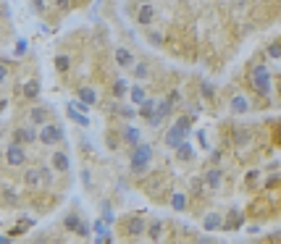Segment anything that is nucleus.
<instances>
[{
  "mask_svg": "<svg viewBox=\"0 0 281 244\" xmlns=\"http://www.w3.org/2000/svg\"><path fill=\"white\" fill-rule=\"evenodd\" d=\"M247 87L252 89V95L265 100V105L273 102V74L265 63H252L250 66V71H247Z\"/></svg>",
  "mask_w": 281,
  "mask_h": 244,
  "instance_id": "f257e3e1",
  "label": "nucleus"
},
{
  "mask_svg": "<svg viewBox=\"0 0 281 244\" xmlns=\"http://www.w3.org/2000/svg\"><path fill=\"white\" fill-rule=\"evenodd\" d=\"M155 158V147L150 142H137L129 147V173L132 176H147Z\"/></svg>",
  "mask_w": 281,
  "mask_h": 244,
  "instance_id": "f03ea898",
  "label": "nucleus"
},
{
  "mask_svg": "<svg viewBox=\"0 0 281 244\" xmlns=\"http://www.w3.org/2000/svg\"><path fill=\"white\" fill-rule=\"evenodd\" d=\"M63 139H66V131H63V126L58 124V121L50 118L48 124L37 126V142H40V145L58 147V145H63Z\"/></svg>",
  "mask_w": 281,
  "mask_h": 244,
  "instance_id": "7ed1b4c3",
  "label": "nucleus"
},
{
  "mask_svg": "<svg viewBox=\"0 0 281 244\" xmlns=\"http://www.w3.org/2000/svg\"><path fill=\"white\" fill-rule=\"evenodd\" d=\"M3 160L8 168H24L29 163V150L27 145H16V142H8L5 145V152H3Z\"/></svg>",
  "mask_w": 281,
  "mask_h": 244,
  "instance_id": "20e7f679",
  "label": "nucleus"
},
{
  "mask_svg": "<svg viewBox=\"0 0 281 244\" xmlns=\"http://www.w3.org/2000/svg\"><path fill=\"white\" fill-rule=\"evenodd\" d=\"M200 179H202V184H205V192H211V195H218L226 184V173L221 165H208V168L200 173Z\"/></svg>",
  "mask_w": 281,
  "mask_h": 244,
  "instance_id": "39448f33",
  "label": "nucleus"
},
{
  "mask_svg": "<svg viewBox=\"0 0 281 244\" xmlns=\"http://www.w3.org/2000/svg\"><path fill=\"white\" fill-rule=\"evenodd\" d=\"M155 16H158V8H155L153 0H150V3H140V8H137V14H134V21L140 24L142 29H147V27H153Z\"/></svg>",
  "mask_w": 281,
  "mask_h": 244,
  "instance_id": "423d86ee",
  "label": "nucleus"
},
{
  "mask_svg": "<svg viewBox=\"0 0 281 244\" xmlns=\"http://www.w3.org/2000/svg\"><path fill=\"white\" fill-rule=\"evenodd\" d=\"M11 142H16V145H35L37 142V126H16L14 131H11Z\"/></svg>",
  "mask_w": 281,
  "mask_h": 244,
  "instance_id": "0eeeda50",
  "label": "nucleus"
},
{
  "mask_svg": "<svg viewBox=\"0 0 281 244\" xmlns=\"http://www.w3.org/2000/svg\"><path fill=\"white\" fill-rule=\"evenodd\" d=\"M145 228H147V221L140 215H129L126 221H123V234L132 236V239H142L145 236Z\"/></svg>",
  "mask_w": 281,
  "mask_h": 244,
  "instance_id": "6e6552de",
  "label": "nucleus"
},
{
  "mask_svg": "<svg viewBox=\"0 0 281 244\" xmlns=\"http://www.w3.org/2000/svg\"><path fill=\"white\" fill-rule=\"evenodd\" d=\"M228 111H231V115H247L252 111V102L247 100V95L234 92L231 98H228Z\"/></svg>",
  "mask_w": 281,
  "mask_h": 244,
  "instance_id": "1a4fd4ad",
  "label": "nucleus"
},
{
  "mask_svg": "<svg viewBox=\"0 0 281 244\" xmlns=\"http://www.w3.org/2000/svg\"><path fill=\"white\" fill-rule=\"evenodd\" d=\"M50 118H53V111H50L48 105H32L27 111V121L32 126H42V124H48Z\"/></svg>",
  "mask_w": 281,
  "mask_h": 244,
  "instance_id": "9d476101",
  "label": "nucleus"
},
{
  "mask_svg": "<svg viewBox=\"0 0 281 244\" xmlns=\"http://www.w3.org/2000/svg\"><path fill=\"white\" fill-rule=\"evenodd\" d=\"M245 213L242 210H237V208H231L228 213H224V228L221 231H226V234H231V231H239L242 226H245Z\"/></svg>",
  "mask_w": 281,
  "mask_h": 244,
  "instance_id": "9b49d317",
  "label": "nucleus"
},
{
  "mask_svg": "<svg viewBox=\"0 0 281 244\" xmlns=\"http://www.w3.org/2000/svg\"><path fill=\"white\" fill-rule=\"evenodd\" d=\"M50 165H53L55 173H61V176H69L71 173V158L66 150H55L53 155H50Z\"/></svg>",
  "mask_w": 281,
  "mask_h": 244,
  "instance_id": "f8f14e48",
  "label": "nucleus"
},
{
  "mask_svg": "<svg viewBox=\"0 0 281 244\" xmlns=\"http://www.w3.org/2000/svg\"><path fill=\"white\" fill-rule=\"evenodd\" d=\"M168 205H171L174 213H187L189 208H192V202H189V195L181 189H174L171 195H168Z\"/></svg>",
  "mask_w": 281,
  "mask_h": 244,
  "instance_id": "ddd939ff",
  "label": "nucleus"
},
{
  "mask_svg": "<svg viewBox=\"0 0 281 244\" xmlns=\"http://www.w3.org/2000/svg\"><path fill=\"white\" fill-rule=\"evenodd\" d=\"M184 139H189V137L181 131V126H176V124H171L166 131H163V142H166V147H171V150H176Z\"/></svg>",
  "mask_w": 281,
  "mask_h": 244,
  "instance_id": "4468645a",
  "label": "nucleus"
},
{
  "mask_svg": "<svg viewBox=\"0 0 281 244\" xmlns=\"http://www.w3.org/2000/svg\"><path fill=\"white\" fill-rule=\"evenodd\" d=\"M202 228H205L208 234L221 231V228H224V213H218V210H208V213L202 215Z\"/></svg>",
  "mask_w": 281,
  "mask_h": 244,
  "instance_id": "2eb2a0df",
  "label": "nucleus"
},
{
  "mask_svg": "<svg viewBox=\"0 0 281 244\" xmlns=\"http://www.w3.org/2000/svg\"><path fill=\"white\" fill-rule=\"evenodd\" d=\"M145 236L150 242H163V236H166V221H163V218H153V221H147Z\"/></svg>",
  "mask_w": 281,
  "mask_h": 244,
  "instance_id": "dca6fc26",
  "label": "nucleus"
},
{
  "mask_svg": "<svg viewBox=\"0 0 281 244\" xmlns=\"http://www.w3.org/2000/svg\"><path fill=\"white\" fill-rule=\"evenodd\" d=\"M119 139H121V145L132 147V145H137V142H142V131L137 129V126L126 124V126H121V129H119Z\"/></svg>",
  "mask_w": 281,
  "mask_h": 244,
  "instance_id": "f3484780",
  "label": "nucleus"
},
{
  "mask_svg": "<svg viewBox=\"0 0 281 244\" xmlns=\"http://www.w3.org/2000/svg\"><path fill=\"white\" fill-rule=\"evenodd\" d=\"M113 58H116V63H119L121 71H129V68L134 66V61H137V55L129 48H116L113 50Z\"/></svg>",
  "mask_w": 281,
  "mask_h": 244,
  "instance_id": "a211bd4d",
  "label": "nucleus"
},
{
  "mask_svg": "<svg viewBox=\"0 0 281 244\" xmlns=\"http://www.w3.org/2000/svg\"><path fill=\"white\" fill-rule=\"evenodd\" d=\"M231 145L237 147V150L252 145V129H247V126H237V129L231 131Z\"/></svg>",
  "mask_w": 281,
  "mask_h": 244,
  "instance_id": "6ab92c4d",
  "label": "nucleus"
},
{
  "mask_svg": "<svg viewBox=\"0 0 281 244\" xmlns=\"http://www.w3.org/2000/svg\"><path fill=\"white\" fill-rule=\"evenodd\" d=\"M21 92H24V100H32V102H35V100L42 95V81L37 79V76H32V79H27V81H24Z\"/></svg>",
  "mask_w": 281,
  "mask_h": 244,
  "instance_id": "aec40b11",
  "label": "nucleus"
},
{
  "mask_svg": "<svg viewBox=\"0 0 281 244\" xmlns=\"http://www.w3.org/2000/svg\"><path fill=\"white\" fill-rule=\"evenodd\" d=\"M21 184L27 189H37V187H42V179H40V165H29L27 171H24V176H21Z\"/></svg>",
  "mask_w": 281,
  "mask_h": 244,
  "instance_id": "412c9836",
  "label": "nucleus"
},
{
  "mask_svg": "<svg viewBox=\"0 0 281 244\" xmlns=\"http://www.w3.org/2000/svg\"><path fill=\"white\" fill-rule=\"evenodd\" d=\"M129 71H132V79L147 81L150 76H153V66H150V61H134V66L129 68Z\"/></svg>",
  "mask_w": 281,
  "mask_h": 244,
  "instance_id": "4be33fe9",
  "label": "nucleus"
},
{
  "mask_svg": "<svg viewBox=\"0 0 281 244\" xmlns=\"http://www.w3.org/2000/svg\"><path fill=\"white\" fill-rule=\"evenodd\" d=\"M126 95H129V81L126 79H113V84H110V98H113L116 102H121V100H126Z\"/></svg>",
  "mask_w": 281,
  "mask_h": 244,
  "instance_id": "5701e85b",
  "label": "nucleus"
},
{
  "mask_svg": "<svg viewBox=\"0 0 281 244\" xmlns=\"http://www.w3.org/2000/svg\"><path fill=\"white\" fill-rule=\"evenodd\" d=\"M197 89H200V98L205 100V102H215V92H218V89H215V84L211 79H200L197 81Z\"/></svg>",
  "mask_w": 281,
  "mask_h": 244,
  "instance_id": "b1692460",
  "label": "nucleus"
},
{
  "mask_svg": "<svg viewBox=\"0 0 281 244\" xmlns=\"http://www.w3.org/2000/svg\"><path fill=\"white\" fill-rule=\"evenodd\" d=\"M76 98H79L84 105H89V108H95L97 102H100V98H97V89H92V87H79V89H76Z\"/></svg>",
  "mask_w": 281,
  "mask_h": 244,
  "instance_id": "393cba45",
  "label": "nucleus"
},
{
  "mask_svg": "<svg viewBox=\"0 0 281 244\" xmlns=\"http://www.w3.org/2000/svg\"><path fill=\"white\" fill-rule=\"evenodd\" d=\"M174 155H176V160H179V163H189V160L194 158V147L189 145V139H184V142H181V145L174 150Z\"/></svg>",
  "mask_w": 281,
  "mask_h": 244,
  "instance_id": "a878e982",
  "label": "nucleus"
},
{
  "mask_svg": "<svg viewBox=\"0 0 281 244\" xmlns=\"http://www.w3.org/2000/svg\"><path fill=\"white\" fill-rule=\"evenodd\" d=\"M155 102H158L155 98H145L140 105H137V115H140L142 121H147L150 115H153V111H155Z\"/></svg>",
  "mask_w": 281,
  "mask_h": 244,
  "instance_id": "bb28decb",
  "label": "nucleus"
},
{
  "mask_svg": "<svg viewBox=\"0 0 281 244\" xmlns=\"http://www.w3.org/2000/svg\"><path fill=\"white\" fill-rule=\"evenodd\" d=\"M126 98L132 100L134 105H140V102H142V100L147 98V89L142 87V84H132V87H129V95H126Z\"/></svg>",
  "mask_w": 281,
  "mask_h": 244,
  "instance_id": "cd10ccee",
  "label": "nucleus"
},
{
  "mask_svg": "<svg viewBox=\"0 0 281 244\" xmlns=\"http://www.w3.org/2000/svg\"><path fill=\"white\" fill-rule=\"evenodd\" d=\"M79 223H82L79 213H66V215H63V228H66L69 234H76V228H79Z\"/></svg>",
  "mask_w": 281,
  "mask_h": 244,
  "instance_id": "c85d7f7f",
  "label": "nucleus"
},
{
  "mask_svg": "<svg viewBox=\"0 0 281 244\" xmlns=\"http://www.w3.org/2000/svg\"><path fill=\"white\" fill-rule=\"evenodd\" d=\"M55 71L58 74H69L71 71V55L69 53H58L55 55Z\"/></svg>",
  "mask_w": 281,
  "mask_h": 244,
  "instance_id": "c756f323",
  "label": "nucleus"
},
{
  "mask_svg": "<svg viewBox=\"0 0 281 244\" xmlns=\"http://www.w3.org/2000/svg\"><path fill=\"white\" fill-rule=\"evenodd\" d=\"M40 179H42V187H55V171L53 165H40Z\"/></svg>",
  "mask_w": 281,
  "mask_h": 244,
  "instance_id": "7c9ffc66",
  "label": "nucleus"
},
{
  "mask_svg": "<svg viewBox=\"0 0 281 244\" xmlns=\"http://www.w3.org/2000/svg\"><path fill=\"white\" fill-rule=\"evenodd\" d=\"M174 124H176V126H181V131H184L187 137H192V118H189V115H176Z\"/></svg>",
  "mask_w": 281,
  "mask_h": 244,
  "instance_id": "2f4dec72",
  "label": "nucleus"
},
{
  "mask_svg": "<svg viewBox=\"0 0 281 244\" xmlns=\"http://www.w3.org/2000/svg\"><path fill=\"white\" fill-rule=\"evenodd\" d=\"M265 53L268 58H273V61H281V40H273L265 45Z\"/></svg>",
  "mask_w": 281,
  "mask_h": 244,
  "instance_id": "473e14b6",
  "label": "nucleus"
},
{
  "mask_svg": "<svg viewBox=\"0 0 281 244\" xmlns=\"http://www.w3.org/2000/svg\"><path fill=\"white\" fill-rule=\"evenodd\" d=\"M147 42H150V45H155V48H163V42H166V40H163V34H160L158 29L147 27Z\"/></svg>",
  "mask_w": 281,
  "mask_h": 244,
  "instance_id": "72a5a7b5",
  "label": "nucleus"
},
{
  "mask_svg": "<svg viewBox=\"0 0 281 244\" xmlns=\"http://www.w3.org/2000/svg\"><path fill=\"white\" fill-rule=\"evenodd\" d=\"M166 100L171 102L174 108H179V105H184V98H181V89H168V95H166Z\"/></svg>",
  "mask_w": 281,
  "mask_h": 244,
  "instance_id": "f704fd0d",
  "label": "nucleus"
},
{
  "mask_svg": "<svg viewBox=\"0 0 281 244\" xmlns=\"http://www.w3.org/2000/svg\"><path fill=\"white\" fill-rule=\"evenodd\" d=\"M189 189H192V195H194V197H202V192H205V184H202V179H200V176H194L192 181H189Z\"/></svg>",
  "mask_w": 281,
  "mask_h": 244,
  "instance_id": "c9c22d12",
  "label": "nucleus"
},
{
  "mask_svg": "<svg viewBox=\"0 0 281 244\" xmlns=\"http://www.w3.org/2000/svg\"><path fill=\"white\" fill-rule=\"evenodd\" d=\"M69 118L76 121L79 126H89V118H84V115H82L79 111H74V108H69Z\"/></svg>",
  "mask_w": 281,
  "mask_h": 244,
  "instance_id": "e433bc0d",
  "label": "nucleus"
},
{
  "mask_svg": "<svg viewBox=\"0 0 281 244\" xmlns=\"http://www.w3.org/2000/svg\"><path fill=\"white\" fill-rule=\"evenodd\" d=\"M29 5L37 16H45V11H48V3H45V0H29Z\"/></svg>",
  "mask_w": 281,
  "mask_h": 244,
  "instance_id": "4c0bfd02",
  "label": "nucleus"
},
{
  "mask_svg": "<svg viewBox=\"0 0 281 244\" xmlns=\"http://www.w3.org/2000/svg\"><path fill=\"white\" fill-rule=\"evenodd\" d=\"M113 221H116V215H113V210L108 208V202L103 205V223H105V226H113Z\"/></svg>",
  "mask_w": 281,
  "mask_h": 244,
  "instance_id": "58836bf2",
  "label": "nucleus"
},
{
  "mask_svg": "<svg viewBox=\"0 0 281 244\" xmlns=\"http://www.w3.org/2000/svg\"><path fill=\"white\" fill-rule=\"evenodd\" d=\"M221 160H224V150H221V147L211 150V165H221Z\"/></svg>",
  "mask_w": 281,
  "mask_h": 244,
  "instance_id": "ea45409f",
  "label": "nucleus"
},
{
  "mask_svg": "<svg viewBox=\"0 0 281 244\" xmlns=\"http://www.w3.org/2000/svg\"><path fill=\"white\" fill-rule=\"evenodd\" d=\"M89 234H92V228H89V223H87V221H82V223H79V228H76V236H82V239H87Z\"/></svg>",
  "mask_w": 281,
  "mask_h": 244,
  "instance_id": "a19ab883",
  "label": "nucleus"
},
{
  "mask_svg": "<svg viewBox=\"0 0 281 244\" xmlns=\"http://www.w3.org/2000/svg\"><path fill=\"white\" fill-rule=\"evenodd\" d=\"M105 145L110 147V150H116V147L121 145V139H119V131H116V134H110V131H108V139H105Z\"/></svg>",
  "mask_w": 281,
  "mask_h": 244,
  "instance_id": "79ce46f5",
  "label": "nucleus"
},
{
  "mask_svg": "<svg viewBox=\"0 0 281 244\" xmlns=\"http://www.w3.org/2000/svg\"><path fill=\"white\" fill-rule=\"evenodd\" d=\"M3 197H5V202H8V205H18V195H16L14 189H5Z\"/></svg>",
  "mask_w": 281,
  "mask_h": 244,
  "instance_id": "37998d69",
  "label": "nucleus"
},
{
  "mask_svg": "<svg viewBox=\"0 0 281 244\" xmlns=\"http://www.w3.org/2000/svg\"><path fill=\"white\" fill-rule=\"evenodd\" d=\"M71 5H74L71 0H55V8H58V11H63V14H69Z\"/></svg>",
  "mask_w": 281,
  "mask_h": 244,
  "instance_id": "c03bdc74",
  "label": "nucleus"
},
{
  "mask_svg": "<svg viewBox=\"0 0 281 244\" xmlns=\"http://www.w3.org/2000/svg\"><path fill=\"white\" fill-rule=\"evenodd\" d=\"M8 81V66H5V61H0V84H5Z\"/></svg>",
  "mask_w": 281,
  "mask_h": 244,
  "instance_id": "a18cd8bd",
  "label": "nucleus"
},
{
  "mask_svg": "<svg viewBox=\"0 0 281 244\" xmlns=\"http://www.w3.org/2000/svg\"><path fill=\"white\" fill-rule=\"evenodd\" d=\"M247 181H250V184L258 181L260 184V171H250V173H247Z\"/></svg>",
  "mask_w": 281,
  "mask_h": 244,
  "instance_id": "49530a36",
  "label": "nucleus"
},
{
  "mask_svg": "<svg viewBox=\"0 0 281 244\" xmlns=\"http://www.w3.org/2000/svg\"><path fill=\"white\" fill-rule=\"evenodd\" d=\"M82 179H84V187H92V173L89 171H82Z\"/></svg>",
  "mask_w": 281,
  "mask_h": 244,
  "instance_id": "de8ad7c7",
  "label": "nucleus"
},
{
  "mask_svg": "<svg viewBox=\"0 0 281 244\" xmlns=\"http://www.w3.org/2000/svg\"><path fill=\"white\" fill-rule=\"evenodd\" d=\"M24 50H27V42H18L16 45V55H24Z\"/></svg>",
  "mask_w": 281,
  "mask_h": 244,
  "instance_id": "09e8293b",
  "label": "nucleus"
},
{
  "mask_svg": "<svg viewBox=\"0 0 281 244\" xmlns=\"http://www.w3.org/2000/svg\"><path fill=\"white\" fill-rule=\"evenodd\" d=\"M5 105H8V102H5V100H0V111H5Z\"/></svg>",
  "mask_w": 281,
  "mask_h": 244,
  "instance_id": "8fccbe9b",
  "label": "nucleus"
},
{
  "mask_svg": "<svg viewBox=\"0 0 281 244\" xmlns=\"http://www.w3.org/2000/svg\"><path fill=\"white\" fill-rule=\"evenodd\" d=\"M137 3H150V0H137Z\"/></svg>",
  "mask_w": 281,
  "mask_h": 244,
  "instance_id": "3c124183",
  "label": "nucleus"
}]
</instances>
